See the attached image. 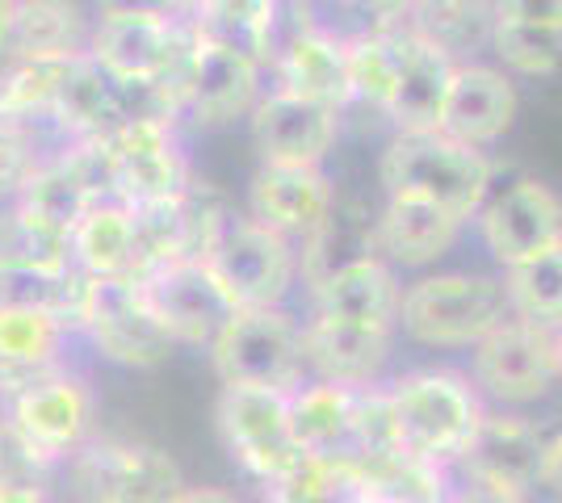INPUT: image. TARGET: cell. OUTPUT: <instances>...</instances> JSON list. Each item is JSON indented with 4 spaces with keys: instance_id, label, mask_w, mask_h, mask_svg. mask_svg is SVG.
I'll use <instances>...</instances> for the list:
<instances>
[{
    "instance_id": "1",
    "label": "cell",
    "mask_w": 562,
    "mask_h": 503,
    "mask_svg": "<svg viewBox=\"0 0 562 503\" xmlns=\"http://www.w3.org/2000/svg\"><path fill=\"white\" fill-rule=\"evenodd\" d=\"M495 176H499V164L487 151L453 144L441 130L391 135L378 156V185L386 197L428 202L446 215L462 218L467 227L495 190Z\"/></svg>"
},
{
    "instance_id": "2",
    "label": "cell",
    "mask_w": 562,
    "mask_h": 503,
    "mask_svg": "<svg viewBox=\"0 0 562 503\" xmlns=\"http://www.w3.org/2000/svg\"><path fill=\"white\" fill-rule=\"evenodd\" d=\"M504 319H513V307L499 273L441 268L403 286L395 332L424 348H474Z\"/></svg>"
},
{
    "instance_id": "3",
    "label": "cell",
    "mask_w": 562,
    "mask_h": 503,
    "mask_svg": "<svg viewBox=\"0 0 562 503\" xmlns=\"http://www.w3.org/2000/svg\"><path fill=\"white\" fill-rule=\"evenodd\" d=\"M386 390L395 403L403 457H416L441 470L462 461L487 415L483 395L458 369H407Z\"/></svg>"
},
{
    "instance_id": "4",
    "label": "cell",
    "mask_w": 562,
    "mask_h": 503,
    "mask_svg": "<svg viewBox=\"0 0 562 503\" xmlns=\"http://www.w3.org/2000/svg\"><path fill=\"white\" fill-rule=\"evenodd\" d=\"M189 43H193L189 18H93L85 55L126 96H143L139 110L165 114V101L186 64Z\"/></svg>"
},
{
    "instance_id": "5",
    "label": "cell",
    "mask_w": 562,
    "mask_h": 503,
    "mask_svg": "<svg viewBox=\"0 0 562 503\" xmlns=\"http://www.w3.org/2000/svg\"><path fill=\"white\" fill-rule=\"evenodd\" d=\"M202 264L211 268L218 289L232 298L235 311H269L285 307L290 289L299 286V248L278 231L260 227L252 215L232 210L218 218L214 240Z\"/></svg>"
},
{
    "instance_id": "6",
    "label": "cell",
    "mask_w": 562,
    "mask_h": 503,
    "mask_svg": "<svg viewBox=\"0 0 562 503\" xmlns=\"http://www.w3.org/2000/svg\"><path fill=\"white\" fill-rule=\"evenodd\" d=\"M265 68L218 47L193 25V43L177 72V84L165 101V114L177 126L189 122L198 130H227L235 122H248L257 101L265 96Z\"/></svg>"
},
{
    "instance_id": "7",
    "label": "cell",
    "mask_w": 562,
    "mask_h": 503,
    "mask_svg": "<svg viewBox=\"0 0 562 503\" xmlns=\"http://www.w3.org/2000/svg\"><path fill=\"white\" fill-rule=\"evenodd\" d=\"M206 353L218 386H260L294 395L306 382L303 323L285 307L235 311Z\"/></svg>"
},
{
    "instance_id": "8",
    "label": "cell",
    "mask_w": 562,
    "mask_h": 503,
    "mask_svg": "<svg viewBox=\"0 0 562 503\" xmlns=\"http://www.w3.org/2000/svg\"><path fill=\"white\" fill-rule=\"evenodd\" d=\"M76 332L93 344L97 357L122 369H156L177 348L135 277H85Z\"/></svg>"
},
{
    "instance_id": "9",
    "label": "cell",
    "mask_w": 562,
    "mask_h": 503,
    "mask_svg": "<svg viewBox=\"0 0 562 503\" xmlns=\"http://www.w3.org/2000/svg\"><path fill=\"white\" fill-rule=\"evenodd\" d=\"M80 503H172L186 475L160 445L93 436L64 461Z\"/></svg>"
},
{
    "instance_id": "10",
    "label": "cell",
    "mask_w": 562,
    "mask_h": 503,
    "mask_svg": "<svg viewBox=\"0 0 562 503\" xmlns=\"http://www.w3.org/2000/svg\"><path fill=\"white\" fill-rule=\"evenodd\" d=\"M470 382L499 411H520L541 403L554 386V332L529 319H504L492 335L470 348Z\"/></svg>"
},
{
    "instance_id": "11",
    "label": "cell",
    "mask_w": 562,
    "mask_h": 503,
    "mask_svg": "<svg viewBox=\"0 0 562 503\" xmlns=\"http://www.w3.org/2000/svg\"><path fill=\"white\" fill-rule=\"evenodd\" d=\"M110 156H114V197L126 206L172 202L193 185L181 126L156 110H131V118L110 130Z\"/></svg>"
},
{
    "instance_id": "12",
    "label": "cell",
    "mask_w": 562,
    "mask_h": 503,
    "mask_svg": "<svg viewBox=\"0 0 562 503\" xmlns=\"http://www.w3.org/2000/svg\"><path fill=\"white\" fill-rule=\"evenodd\" d=\"M214 424H218L227 454L257 482H273L290 466L303 461L294 420H290V395L281 390L223 386L214 403Z\"/></svg>"
},
{
    "instance_id": "13",
    "label": "cell",
    "mask_w": 562,
    "mask_h": 503,
    "mask_svg": "<svg viewBox=\"0 0 562 503\" xmlns=\"http://www.w3.org/2000/svg\"><path fill=\"white\" fill-rule=\"evenodd\" d=\"M474 231L499 273L516 268L562 243V197L538 176H513L487 193Z\"/></svg>"
},
{
    "instance_id": "14",
    "label": "cell",
    "mask_w": 562,
    "mask_h": 503,
    "mask_svg": "<svg viewBox=\"0 0 562 503\" xmlns=\"http://www.w3.org/2000/svg\"><path fill=\"white\" fill-rule=\"evenodd\" d=\"M9 428H18L38 449V454L64 466L80 445L93 441L97 424V390L85 374H76L71 365L47 374L43 382L22 390L18 399L4 403L0 415Z\"/></svg>"
},
{
    "instance_id": "15",
    "label": "cell",
    "mask_w": 562,
    "mask_h": 503,
    "mask_svg": "<svg viewBox=\"0 0 562 503\" xmlns=\"http://www.w3.org/2000/svg\"><path fill=\"white\" fill-rule=\"evenodd\" d=\"M336 206H340V193H336L328 168L257 164L252 181H248L244 215H252L260 227L278 231L281 240H290L294 248H303L328 227Z\"/></svg>"
},
{
    "instance_id": "16",
    "label": "cell",
    "mask_w": 562,
    "mask_h": 503,
    "mask_svg": "<svg viewBox=\"0 0 562 503\" xmlns=\"http://www.w3.org/2000/svg\"><path fill=\"white\" fill-rule=\"evenodd\" d=\"M269 76H273L269 89L303 96L311 105H324V110H336V114H349V50H345V38L331 34L328 25H285L278 38V50H273V64H269Z\"/></svg>"
},
{
    "instance_id": "17",
    "label": "cell",
    "mask_w": 562,
    "mask_h": 503,
    "mask_svg": "<svg viewBox=\"0 0 562 503\" xmlns=\"http://www.w3.org/2000/svg\"><path fill=\"white\" fill-rule=\"evenodd\" d=\"M151 302L156 319L165 323V332L172 335V344L181 348H211L214 335L227 328V319L235 315L232 298L218 289L211 277V268L202 261H177L165 264L147 277H135Z\"/></svg>"
},
{
    "instance_id": "18",
    "label": "cell",
    "mask_w": 562,
    "mask_h": 503,
    "mask_svg": "<svg viewBox=\"0 0 562 503\" xmlns=\"http://www.w3.org/2000/svg\"><path fill=\"white\" fill-rule=\"evenodd\" d=\"M340 118L345 114L311 105L303 96L265 89L252 118H248V135H252L260 164L324 168V160L336 151V139H340Z\"/></svg>"
},
{
    "instance_id": "19",
    "label": "cell",
    "mask_w": 562,
    "mask_h": 503,
    "mask_svg": "<svg viewBox=\"0 0 562 503\" xmlns=\"http://www.w3.org/2000/svg\"><path fill=\"white\" fill-rule=\"evenodd\" d=\"M516 110H520V93H516L513 76L504 68H495V64L474 59V64L453 68L437 130L453 144L487 151L513 130Z\"/></svg>"
},
{
    "instance_id": "20",
    "label": "cell",
    "mask_w": 562,
    "mask_h": 503,
    "mask_svg": "<svg viewBox=\"0 0 562 503\" xmlns=\"http://www.w3.org/2000/svg\"><path fill=\"white\" fill-rule=\"evenodd\" d=\"M462 236V218L412 197H386L382 210L370 218V248L395 273H432V264L446 261Z\"/></svg>"
},
{
    "instance_id": "21",
    "label": "cell",
    "mask_w": 562,
    "mask_h": 503,
    "mask_svg": "<svg viewBox=\"0 0 562 503\" xmlns=\"http://www.w3.org/2000/svg\"><path fill=\"white\" fill-rule=\"evenodd\" d=\"M391 344H395V332L357 328V323L315 311L303 319L306 378H315V382L352 386V390L378 386L391 365Z\"/></svg>"
},
{
    "instance_id": "22",
    "label": "cell",
    "mask_w": 562,
    "mask_h": 503,
    "mask_svg": "<svg viewBox=\"0 0 562 503\" xmlns=\"http://www.w3.org/2000/svg\"><path fill=\"white\" fill-rule=\"evenodd\" d=\"M93 13L85 0H0V64L85 55Z\"/></svg>"
},
{
    "instance_id": "23",
    "label": "cell",
    "mask_w": 562,
    "mask_h": 503,
    "mask_svg": "<svg viewBox=\"0 0 562 503\" xmlns=\"http://www.w3.org/2000/svg\"><path fill=\"white\" fill-rule=\"evenodd\" d=\"M306 289H311V311L315 315L345 319V323H357V328L395 332L403 286H398L395 268L382 256H374V252L340 261Z\"/></svg>"
},
{
    "instance_id": "24",
    "label": "cell",
    "mask_w": 562,
    "mask_h": 503,
    "mask_svg": "<svg viewBox=\"0 0 562 503\" xmlns=\"http://www.w3.org/2000/svg\"><path fill=\"white\" fill-rule=\"evenodd\" d=\"M541 461H546V424L516 411H487L458 470L533 495V487H541Z\"/></svg>"
},
{
    "instance_id": "25",
    "label": "cell",
    "mask_w": 562,
    "mask_h": 503,
    "mask_svg": "<svg viewBox=\"0 0 562 503\" xmlns=\"http://www.w3.org/2000/svg\"><path fill=\"white\" fill-rule=\"evenodd\" d=\"M71 332L50 315L0 307V408L68 365Z\"/></svg>"
},
{
    "instance_id": "26",
    "label": "cell",
    "mask_w": 562,
    "mask_h": 503,
    "mask_svg": "<svg viewBox=\"0 0 562 503\" xmlns=\"http://www.w3.org/2000/svg\"><path fill=\"white\" fill-rule=\"evenodd\" d=\"M131 118V96L117 89L110 76L97 68L89 55H76L68 80L47 114V130L59 144H85L117 130Z\"/></svg>"
},
{
    "instance_id": "27",
    "label": "cell",
    "mask_w": 562,
    "mask_h": 503,
    "mask_svg": "<svg viewBox=\"0 0 562 503\" xmlns=\"http://www.w3.org/2000/svg\"><path fill=\"white\" fill-rule=\"evenodd\" d=\"M453 68H458L453 59H446L437 47H428L412 30H403V68H398L395 96L386 105V122L395 126V135L437 130Z\"/></svg>"
},
{
    "instance_id": "28",
    "label": "cell",
    "mask_w": 562,
    "mask_h": 503,
    "mask_svg": "<svg viewBox=\"0 0 562 503\" xmlns=\"http://www.w3.org/2000/svg\"><path fill=\"white\" fill-rule=\"evenodd\" d=\"M357 395L352 386H331L306 378L290 395V420L303 457L352 461V432H357Z\"/></svg>"
},
{
    "instance_id": "29",
    "label": "cell",
    "mask_w": 562,
    "mask_h": 503,
    "mask_svg": "<svg viewBox=\"0 0 562 503\" xmlns=\"http://www.w3.org/2000/svg\"><path fill=\"white\" fill-rule=\"evenodd\" d=\"M189 22L218 47L235 50L269 72L285 30V0H206Z\"/></svg>"
},
{
    "instance_id": "30",
    "label": "cell",
    "mask_w": 562,
    "mask_h": 503,
    "mask_svg": "<svg viewBox=\"0 0 562 503\" xmlns=\"http://www.w3.org/2000/svg\"><path fill=\"white\" fill-rule=\"evenodd\" d=\"M71 268L80 277H135V215L126 202H97L68 236Z\"/></svg>"
},
{
    "instance_id": "31",
    "label": "cell",
    "mask_w": 562,
    "mask_h": 503,
    "mask_svg": "<svg viewBox=\"0 0 562 503\" xmlns=\"http://www.w3.org/2000/svg\"><path fill=\"white\" fill-rule=\"evenodd\" d=\"M495 22V0H416L403 30H412L453 64H474L483 50H492Z\"/></svg>"
},
{
    "instance_id": "32",
    "label": "cell",
    "mask_w": 562,
    "mask_h": 503,
    "mask_svg": "<svg viewBox=\"0 0 562 503\" xmlns=\"http://www.w3.org/2000/svg\"><path fill=\"white\" fill-rule=\"evenodd\" d=\"M0 307L50 315L76 335L85 307V277L71 264H9L0 261Z\"/></svg>"
},
{
    "instance_id": "33",
    "label": "cell",
    "mask_w": 562,
    "mask_h": 503,
    "mask_svg": "<svg viewBox=\"0 0 562 503\" xmlns=\"http://www.w3.org/2000/svg\"><path fill=\"white\" fill-rule=\"evenodd\" d=\"M345 50H349L352 105H370L386 118L403 68V30H357L345 38Z\"/></svg>"
},
{
    "instance_id": "34",
    "label": "cell",
    "mask_w": 562,
    "mask_h": 503,
    "mask_svg": "<svg viewBox=\"0 0 562 503\" xmlns=\"http://www.w3.org/2000/svg\"><path fill=\"white\" fill-rule=\"evenodd\" d=\"M71 59H18L0 64V122H38L47 126L55 96L68 80Z\"/></svg>"
},
{
    "instance_id": "35",
    "label": "cell",
    "mask_w": 562,
    "mask_h": 503,
    "mask_svg": "<svg viewBox=\"0 0 562 503\" xmlns=\"http://www.w3.org/2000/svg\"><path fill=\"white\" fill-rule=\"evenodd\" d=\"M499 277L516 319H529L550 332L562 328V243L516 268H504Z\"/></svg>"
},
{
    "instance_id": "36",
    "label": "cell",
    "mask_w": 562,
    "mask_h": 503,
    "mask_svg": "<svg viewBox=\"0 0 562 503\" xmlns=\"http://www.w3.org/2000/svg\"><path fill=\"white\" fill-rule=\"evenodd\" d=\"M492 55L495 68H504L513 80L516 76H554L562 72V30L495 22Z\"/></svg>"
},
{
    "instance_id": "37",
    "label": "cell",
    "mask_w": 562,
    "mask_h": 503,
    "mask_svg": "<svg viewBox=\"0 0 562 503\" xmlns=\"http://www.w3.org/2000/svg\"><path fill=\"white\" fill-rule=\"evenodd\" d=\"M55 470V461H47L22 432L0 420V491H47Z\"/></svg>"
},
{
    "instance_id": "38",
    "label": "cell",
    "mask_w": 562,
    "mask_h": 503,
    "mask_svg": "<svg viewBox=\"0 0 562 503\" xmlns=\"http://www.w3.org/2000/svg\"><path fill=\"white\" fill-rule=\"evenodd\" d=\"M495 18L516 25L562 30V0H495Z\"/></svg>"
},
{
    "instance_id": "39",
    "label": "cell",
    "mask_w": 562,
    "mask_h": 503,
    "mask_svg": "<svg viewBox=\"0 0 562 503\" xmlns=\"http://www.w3.org/2000/svg\"><path fill=\"white\" fill-rule=\"evenodd\" d=\"M446 503H529L525 491H513L504 482H487L474 479V475H462L458 482H449V500Z\"/></svg>"
},
{
    "instance_id": "40",
    "label": "cell",
    "mask_w": 562,
    "mask_h": 503,
    "mask_svg": "<svg viewBox=\"0 0 562 503\" xmlns=\"http://www.w3.org/2000/svg\"><path fill=\"white\" fill-rule=\"evenodd\" d=\"M97 18H186L181 0H93Z\"/></svg>"
},
{
    "instance_id": "41",
    "label": "cell",
    "mask_w": 562,
    "mask_h": 503,
    "mask_svg": "<svg viewBox=\"0 0 562 503\" xmlns=\"http://www.w3.org/2000/svg\"><path fill=\"white\" fill-rule=\"evenodd\" d=\"M412 9H416V0H361L366 30H403Z\"/></svg>"
},
{
    "instance_id": "42",
    "label": "cell",
    "mask_w": 562,
    "mask_h": 503,
    "mask_svg": "<svg viewBox=\"0 0 562 503\" xmlns=\"http://www.w3.org/2000/svg\"><path fill=\"white\" fill-rule=\"evenodd\" d=\"M541 487H550L562 500V420L546 424V461H541Z\"/></svg>"
},
{
    "instance_id": "43",
    "label": "cell",
    "mask_w": 562,
    "mask_h": 503,
    "mask_svg": "<svg viewBox=\"0 0 562 503\" xmlns=\"http://www.w3.org/2000/svg\"><path fill=\"white\" fill-rule=\"evenodd\" d=\"M172 503H239L232 495V491H223V487H181L177 495H172Z\"/></svg>"
},
{
    "instance_id": "44",
    "label": "cell",
    "mask_w": 562,
    "mask_h": 503,
    "mask_svg": "<svg viewBox=\"0 0 562 503\" xmlns=\"http://www.w3.org/2000/svg\"><path fill=\"white\" fill-rule=\"evenodd\" d=\"M0 503H50L47 491H0Z\"/></svg>"
},
{
    "instance_id": "45",
    "label": "cell",
    "mask_w": 562,
    "mask_h": 503,
    "mask_svg": "<svg viewBox=\"0 0 562 503\" xmlns=\"http://www.w3.org/2000/svg\"><path fill=\"white\" fill-rule=\"evenodd\" d=\"M554 369H559V386H562V328H554Z\"/></svg>"
},
{
    "instance_id": "46",
    "label": "cell",
    "mask_w": 562,
    "mask_h": 503,
    "mask_svg": "<svg viewBox=\"0 0 562 503\" xmlns=\"http://www.w3.org/2000/svg\"><path fill=\"white\" fill-rule=\"evenodd\" d=\"M202 4H206V0H181V13H186V18H193Z\"/></svg>"
},
{
    "instance_id": "47",
    "label": "cell",
    "mask_w": 562,
    "mask_h": 503,
    "mask_svg": "<svg viewBox=\"0 0 562 503\" xmlns=\"http://www.w3.org/2000/svg\"><path fill=\"white\" fill-rule=\"evenodd\" d=\"M328 4H340V9H361V0H328Z\"/></svg>"
},
{
    "instance_id": "48",
    "label": "cell",
    "mask_w": 562,
    "mask_h": 503,
    "mask_svg": "<svg viewBox=\"0 0 562 503\" xmlns=\"http://www.w3.org/2000/svg\"><path fill=\"white\" fill-rule=\"evenodd\" d=\"M554 503H562V500H554Z\"/></svg>"
}]
</instances>
